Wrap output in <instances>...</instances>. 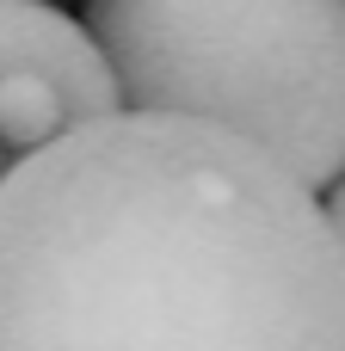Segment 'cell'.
Segmentation results:
<instances>
[{
	"instance_id": "obj_1",
	"label": "cell",
	"mask_w": 345,
	"mask_h": 351,
	"mask_svg": "<svg viewBox=\"0 0 345 351\" xmlns=\"http://www.w3.org/2000/svg\"><path fill=\"white\" fill-rule=\"evenodd\" d=\"M0 351H345L340 234L253 142L111 111L0 179Z\"/></svg>"
},
{
	"instance_id": "obj_2",
	"label": "cell",
	"mask_w": 345,
	"mask_h": 351,
	"mask_svg": "<svg viewBox=\"0 0 345 351\" xmlns=\"http://www.w3.org/2000/svg\"><path fill=\"white\" fill-rule=\"evenodd\" d=\"M123 111L216 123L309 191L345 179V0H86Z\"/></svg>"
},
{
	"instance_id": "obj_3",
	"label": "cell",
	"mask_w": 345,
	"mask_h": 351,
	"mask_svg": "<svg viewBox=\"0 0 345 351\" xmlns=\"http://www.w3.org/2000/svg\"><path fill=\"white\" fill-rule=\"evenodd\" d=\"M111 111L123 99L93 31L49 0H0V148L25 160Z\"/></svg>"
},
{
	"instance_id": "obj_4",
	"label": "cell",
	"mask_w": 345,
	"mask_h": 351,
	"mask_svg": "<svg viewBox=\"0 0 345 351\" xmlns=\"http://www.w3.org/2000/svg\"><path fill=\"white\" fill-rule=\"evenodd\" d=\"M327 222H333V234H340V253H345V179L327 191Z\"/></svg>"
},
{
	"instance_id": "obj_5",
	"label": "cell",
	"mask_w": 345,
	"mask_h": 351,
	"mask_svg": "<svg viewBox=\"0 0 345 351\" xmlns=\"http://www.w3.org/2000/svg\"><path fill=\"white\" fill-rule=\"evenodd\" d=\"M0 179H6V148H0Z\"/></svg>"
}]
</instances>
